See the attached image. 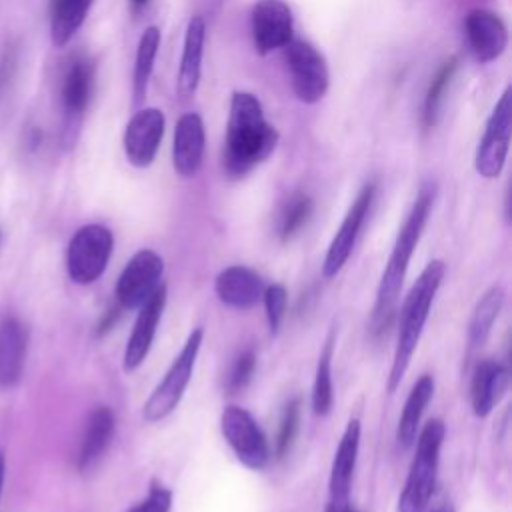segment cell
<instances>
[{
  "label": "cell",
  "mask_w": 512,
  "mask_h": 512,
  "mask_svg": "<svg viewBox=\"0 0 512 512\" xmlns=\"http://www.w3.org/2000/svg\"><path fill=\"white\" fill-rule=\"evenodd\" d=\"M278 144L276 128L264 118L258 98L236 90L230 100L228 130L224 142V168L238 178L264 162Z\"/></svg>",
  "instance_id": "obj_1"
},
{
  "label": "cell",
  "mask_w": 512,
  "mask_h": 512,
  "mask_svg": "<svg viewBox=\"0 0 512 512\" xmlns=\"http://www.w3.org/2000/svg\"><path fill=\"white\" fill-rule=\"evenodd\" d=\"M432 202H434V186L426 184L420 188L402 228L398 230V236L394 240L392 252L388 256L386 268L382 272V278H380V284L376 290V302H374V310H372L374 330H382L384 326H388L390 318L394 316L400 288L404 284L408 264L418 246L422 230L428 222Z\"/></svg>",
  "instance_id": "obj_2"
},
{
  "label": "cell",
  "mask_w": 512,
  "mask_h": 512,
  "mask_svg": "<svg viewBox=\"0 0 512 512\" xmlns=\"http://www.w3.org/2000/svg\"><path fill=\"white\" fill-rule=\"evenodd\" d=\"M444 272H446V264L442 260L428 262L404 298V304L400 308V318H398L394 358H392L388 384H386L390 394L400 386L408 370V364L414 356V350L420 342L422 330L430 316L432 302L442 284Z\"/></svg>",
  "instance_id": "obj_3"
},
{
  "label": "cell",
  "mask_w": 512,
  "mask_h": 512,
  "mask_svg": "<svg viewBox=\"0 0 512 512\" xmlns=\"http://www.w3.org/2000/svg\"><path fill=\"white\" fill-rule=\"evenodd\" d=\"M444 434V422L434 418L420 430L418 440H414L416 452L410 462L402 494L398 498V512H424L428 508L436 486Z\"/></svg>",
  "instance_id": "obj_4"
},
{
  "label": "cell",
  "mask_w": 512,
  "mask_h": 512,
  "mask_svg": "<svg viewBox=\"0 0 512 512\" xmlns=\"http://www.w3.org/2000/svg\"><path fill=\"white\" fill-rule=\"evenodd\" d=\"M202 338H204L202 326L194 328L188 334L180 354L174 358V362L170 364L162 382L152 390V394L148 396V400L142 406V416L146 422H158V420L166 418L180 404L184 390L192 378L194 364H196V358H198V352L202 346Z\"/></svg>",
  "instance_id": "obj_5"
},
{
  "label": "cell",
  "mask_w": 512,
  "mask_h": 512,
  "mask_svg": "<svg viewBox=\"0 0 512 512\" xmlns=\"http://www.w3.org/2000/svg\"><path fill=\"white\" fill-rule=\"evenodd\" d=\"M114 248L112 232L102 224H86L74 232L66 252V270L72 282H96L110 260Z\"/></svg>",
  "instance_id": "obj_6"
},
{
  "label": "cell",
  "mask_w": 512,
  "mask_h": 512,
  "mask_svg": "<svg viewBox=\"0 0 512 512\" xmlns=\"http://www.w3.org/2000/svg\"><path fill=\"white\" fill-rule=\"evenodd\" d=\"M220 430L236 458L250 470H262L270 460V446L252 414L240 406H226Z\"/></svg>",
  "instance_id": "obj_7"
},
{
  "label": "cell",
  "mask_w": 512,
  "mask_h": 512,
  "mask_svg": "<svg viewBox=\"0 0 512 512\" xmlns=\"http://www.w3.org/2000/svg\"><path fill=\"white\" fill-rule=\"evenodd\" d=\"M286 62L292 90L298 100L304 104L322 100L330 80L324 56L304 40H290L286 44Z\"/></svg>",
  "instance_id": "obj_8"
},
{
  "label": "cell",
  "mask_w": 512,
  "mask_h": 512,
  "mask_svg": "<svg viewBox=\"0 0 512 512\" xmlns=\"http://www.w3.org/2000/svg\"><path fill=\"white\" fill-rule=\"evenodd\" d=\"M510 126H512V104H510V88H506L486 122L484 136L474 156V168L480 176L496 178L502 172L508 146H510Z\"/></svg>",
  "instance_id": "obj_9"
},
{
  "label": "cell",
  "mask_w": 512,
  "mask_h": 512,
  "mask_svg": "<svg viewBox=\"0 0 512 512\" xmlns=\"http://www.w3.org/2000/svg\"><path fill=\"white\" fill-rule=\"evenodd\" d=\"M162 272H164V260L154 250H138L128 264L124 266L122 274L116 282V300L118 306L124 310L138 308L142 302H146L152 292L162 284Z\"/></svg>",
  "instance_id": "obj_10"
},
{
  "label": "cell",
  "mask_w": 512,
  "mask_h": 512,
  "mask_svg": "<svg viewBox=\"0 0 512 512\" xmlns=\"http://www.w3.org/2000/svg\"><path fill=\"white\" fill-rule=\"evenodd\" d=\"M374 192H376V186L374 184H366L360 194L356 196V200L352 202V206L348 208L338 232L334 234L330 246H328V252L324 256V264H322V274L326 278H332L336 276L344 264L348 262L352 250H354V244L358 240V234H360V228L368 216V210L372 206V200H374Z\"/></svg>",
  "instance_id": "obj_11"
},
{
  "label": "cell",
  "mask_w": 512,
  "mask_h": 512,
  "mask_svg": "<svg viewBox=\"0 0 512 512\" xmlns=\"http://www.w3.org/2000/svg\"><path fill=\"white\" fill-rule=\"evenodd\" d=\"M292 10L284 0H258L250 14L252 40L258 54L266 56L292 40Z\"/></svg>",
  "instance_id": "obj_12"
},
{
  "label": "cell",
  "mask_w": 512,
  "mask_h": 512,
  "mask_svg": "<svg viewBox=\"0 0 512 512\" xmlns=\"http://www.w3.org/2000/svg\"><path fill=\"white\" fill-rule=\"evenodd\" d=\"M164 122V114L158 108H142L130 118L122 144L132 166L146 168L152 164L164 136Z\"/></svg>",
  "instance_id": "obj_13"
},
{
  "label": "cell",
  "mask_w": 512,
  "mask_h": 512,
  "mask_svg": "<svg viewBox=\"0 0 512 512\" xmlns=\"http://www.w3.org/2000/svg\"><path fill=\"white\" fill-rule=\"evenodd\" d=\"M164 306H166V286L160 284L152 292V296L138 306V316H136L132 334H130V338L126 342V348H124V358H122L124 372L136 370L144 362V358L148 356L150 346H152L154 336H156L158 322H160L162 312H164Z\"/></svg>",
  "instance_id": "obj_14"
},
{
  "label": "cell",
  "mask_w": 512,
  "mask_h": 512,
  "mask_svg": "<svg viewBox=\"0 0 512 512\" xmlns=\"http://www.w3.org/2000/svg\"><path fill=\"white\" fill-rule=\"evenodd\" d=\"M464 34L470 52L480 62L496 60L508 44V32L504 22L498 14L486 8H476L466 14Z\"/></svg>",
  "instance_id": "obj_15"
},
{
  "label": "cell",
  "mask_w": 512,
  "mask_h": 512,
  "mask_svg": "<svg viewBox=\"0 0 512 512\" xmlns=\"http://www.w3.org/2000/svg\"><path fill=\"white\" fill-rule=\"evenodd\" d=\"M358 448H360V422L352 418L346 424V430L340 438V444L334 452V460L330 466V506H344L350 504V488H352V476L358 460Z\"/></svg>",
  "instance_id": "obj_16"
},
{
  "label": "cell",
  "mask_w": 512,
  "mask_h": 512,
  "mask_svg": "<svg viewBox=\"0 0 512 512\" xmlns=\"http://www.w3.org/2000/svg\"><path fill=\"white\" fill-rule=\"evenodd\" d=\"M202 154H204V124L196 112H188L180 116L174 128V144H172L174 170L184 178L194 176L202 164Z\"/></svg>",
  "instance_id": "obj_17"
},
{
  "label": "cell",
  "mask_w": 512,
  "mask_h": 512,
  "mask_svg": "<svg viewBox=\"0 0 512 512\" xmlns=\"http://www.w3.org/2000/svg\"><path fill=\"white\" fill-rule=\"evenodd\" d=\"M214 290L224 304L238 310H248L262 298L264 284L254 270L234 264L216 276Z\"/></svg>",
  "instance_id": "obj_18"
},
{
  "label": "cell",
  "mask_w": 512,
  "mask_h": 512,
  "mask_svg": "<svg viewBox=\"0 0 512 512\" xmlns=\"http://www.w3.org/2000/svg\"><path fill=\"white\" fill-rule=\"evenodd\" d=\"M28 336L22 322L14 316L0 320V386L10 388L18 384L24 370Z\"/></svg>",
  "instance_id": "obj_19"
},
{
  "label": "cell",
  "mask_w": 512,
  "mask_h": 512,
  "mask_svg": "<svg viewBox=\"0 0 512 512\" xmlns=\"http://www.w3.org/2000/svg\"><path fill=\"white\" fill-rule=\"evenodd\" d=\"M508 386V370L496 360H482L476 364L472 374L470 398H472V412L478 418L488 416L494 406L500 402L502 394Z\"/></svg>",
  "instance_id": "obj_20"
},
{
  "label": "cell",
  "mask_w": 512,
  "mask_h": 512,
  "mask_svg": "<svg viewBox=\"0 0 512 512\" xmlns=\"http://www.w3.org/2000/svg\"><path fill=\"white\" fill-rule=\"evenodd\" d=\"M114 412L108 406H96L84 426V434L80 440V450L76 456L78 470H90L100 456L106 452L112 436H114Z\"/></svg>",
  "instance_id": "obj_21"
},
{
  "label": "cell",
  "mask_w": 512,
  "mask_h": 512,
  "mask_svg": "<svg viewBox=\"0 0 512 512\" xmlns=\"http://www.w3.org/2000/svg\"><path fill=\"white\" fill-rule=\"evenodd\" d=\"M204 36L206 26L200 16H194L186 26L184 48L178 68V94L182 98L194 96L198 82H200V68H202V54H204Z\"/></svg>",
  "instance_id": "obj_22"
},
{
  "label": "cell",
  "mask_w": 512,
  "mask_h": 512,
  "mask_svg": "<svg viewBox=\"0 0 512 512\" xmlns=\"http://www.w3.org/2000/svg\"><path fill=\"white\" fill-rule=\"evenodd\" d=\"M434 394V378L430 374H424L416 380V384L412 386L404 408H402V416L398 420V428H396V440L402 448H410L416 440L418 434V426H420V418L428 406V402L432 400Z\"/></svg>",
  "instance_id": "obj_23"
},
{
  "label": "cell",
  "mask_w": 512,
  "mask_h": 512,
  "mask_svg": "<svg viewBox=\"0 0 512 512\" xmlns=\"http://www.w3.org/2000/svg\"><path fill=\"white\" fill-rule=\"evenodd\" d=\"M92 82H94L92 62L86 58H76L68 66L62 80V104L70 120L82 116V112L86 110L92 94Z\"/></svg>",
  "instance_id": "obj_24"
},
{
  "label": "cell",
  "mask_w": 512,
  "mask_h": 512,
  "mask_svg": "<svg viewBox=\"0 0 512 512\" xmlns=\"http://www.w3.org/2000/svg\"><path fill=\"white\" fill-rule=\"evenodd\" d=\"M92 0H52L50 4V36L54 46H64L84 24Z\"/></svg>",
  "instance_id": "obj_25"
},
{
  "label": "cell",
  "mask_w": 512,
  "mask_h": 512,
  "mask_svg": "<svg viewBox=\"0 0 512 512\" xmlns=\"http://www.w3.org/2000/svg\"><path fill=\"white\" fill-rule=\"evenodd\" d=\"M504 304V290L500 286H492L488 292H484V296L476 302L470 322H468V344L470 348H480L490 332L492 326L502 310Z\"/></svg>",
  "instance_id": "obj_26"
},
{
  "label": "cell",
  "mask_w": 512,
  "mask_h": 512,
  "mask_svg": "<svg viewBox=\"0 0 512 512\" xmlns=\"http://www.w3.org/2000/svg\"><path fill=\"white\" fill-rule=\"evenodd\" d=\"M332 354H334V332L328 334L324 348L318 356L314 386H312V410L316 416H326L334 402L332 386Z\"/></svg>",
  "instance_id": "obj_27"
},
{
  "label": "cell",
  "mask_w": 512,
  "mask_h": 512,
  "mask_svg": "<svg viewBox=\"0 0 512 512\" xmlns=\"http://www.w3.org/2000/svg\"><path fill=\"white\" fill-rule=\"evenodd\" d=\"M160 46V30L156 26H148L144 34L138 40V50H136V62H134V76H132V94H134V104L142 102L146 96L148 80L154 68V58Z\"/></svg>",
  "instance_id": "obj_28"
},
{
  "label": "cell",
  "mask_w": 512,
  "mask_h": 512,
  "mask_svg": "<svg viewBox=\"0 0 512 512\" xmlns=\"http://www.w3.org/2000/svg\"><path fill=\"white\" fill-rule=\"evenodd\" d=\"M310 214H312V200H310V196L294 194L288 200V204H286V208L282 212V218H280V228H278L280 238L284 242L290 240L308 222Z\"/></svg>",
  "instance_id": "obj_29"
},
{
  "label": "cell",
  "mask_w": 512,
  "mask_h": 512,
  "mask_svg": "<svg viewBox=\"0 0 512 512\" xmlns=\"http://www.w3.org/2000/svg\"><path fill=\"white\" fill-rule=\"evenodd\" d=\"M456 68H458V56H452L450 60H446L442 64L438 74L432 78V84H430L426 100H424V122L428 126H432L434 120H436V114H438V108H440V100H442L444 90L450 84Z\"/></svg>",
  "instance_id": "obj_30"
},
{
  "label": "cell",
  "mask_w": 512,
  "mask_h": 512,
  "mask_svg": "<svg viewBox=\"0 0 512 512\" xmlns=\"http://www.w3.org/2000/svg\"><path fill=\"white\" fill-rule=\"evenodd\" d=\"M298 424H300V398H292L284 406L280 416V428H278V440H276L278 458L286 456V452L290 450L298 432Z\"/></svg>",
  "instance_id": "obj_31"
},
{
  "label": "cell",
  "mask_w": 512,
  "mask_h": 512,
  "mask_svg": "<svg viewBox=\"0 0 512 512\" xmlns=\"http://www.w3.org/2000/svg\"><path fill=\"white\" fill-rule=\"evenodd\" d=\"M262 298H264L268 328H270L272 334H276L282 320H284V314H286V304H288L286 288L282 284H270V286L264 288Z\"/></svg>",
  "instance_id": "obj_32"
},
{
  "label": "cell",
  "mask_w": 512,
  "mask_h": 512,
  "mask_svg": "<svg viewBox=\"0 0 512 512\" xmlns=\"http://www.w3.org/2000/svg\"><path fill=\"white\" fill-rule=\"evenodd\" d=\"M172 508V492L160 482H152L148 496L134 504L128 512H170Z\"/></svg>",
  "instance_id": "obj_33"
},
{
  "label": "cell",
  "mask_w": 512,
  "mask_h": 512,
  "mask_svg": "<svg viewBox=\"0 0 512 512\" xmlns=\"http://www.w3.org/2000/svg\"><path fill=\"white\" fill-rule=\"evenodd\" d=\"M254 368H256V356H254V352H252V350L242 352V354L236 358V362H234V366H232V370H230V376H228V390H230V392L242 390V388L250 382V378H252V374H254Z\"/></svg>",
  "instance_id": "obj_34"
},
{
  "label": "cell",
  "mask_w": 512,
  "mask_h": 512,
  "mask_svg": "<svg viewBox=\"0 0 512 512\" xmlns=\"http://www.w3.org/2000/svg\"><path fill=\"white\" fill-rule=\"evenodd\" d=\"M326 512H356L350 504H344V506H326Z\"/></svg>",
  "instance_id": "obj_35"
},
{
  "label": "cell",
  "mask_w": 512,
  "mask_h": 512,
  "mask_svg": "<svg viewBox=\"0 0 512 512\" xmlns=\"http://www.w3.org/2000/svg\"><path fill=\"white\" fill-rule=\"evenodd\" d=\"M4 472H6V458L0 448V494H2V484H4Z\"/></svg>",
  "instance_id": "obj_36"
},
{
  "label": "cell",
  "mask_w": 512,
  "mask_h": 512,
  "mask_svg": "<svg viewBox=\"0 0 512 512\" xmlns=\"http://www.w3.org/2000/svg\"><path fill=\"white\" fill-rule=\"evenodd\" d=\"M146 2H148V0H130V4H132L134 10H140L142 6H146Z\"/></svg>",
  "instance_id": "obj_37"
},
{
  "label": "cell",
  "mask_w": 512,
  "mask_h": 512,
  "mask_svg": "<svg viewBox=\"0 0 512 512\" xmlns=\"http://www.w3.org/2000/svg\"><path fill=\"white\" fill-rule=\"evenodd\" d=\"M434 512H450V510H434Z\"/></svg>",
  "instance_id": "obj_38"
}]
</instances>
